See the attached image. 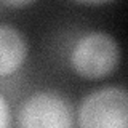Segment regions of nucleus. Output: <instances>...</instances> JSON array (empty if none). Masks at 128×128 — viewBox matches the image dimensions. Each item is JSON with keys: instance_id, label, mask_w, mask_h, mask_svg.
<instances>
[{"instance_id": "obj_1", "label": "nucleus", "mask_w": 128, "mask_h": 128, "mask_svg": "<svg viewBox=\"0 0 128 128\" xmlns=\"http://www.w3.org/2000/svg\"><path fill=\"white\" fill-rule=\"evenodd\" d=\"M70 67L86 80H99L118 67L120 46L110 34L93 30L82 35L70 50Z\"/></svg>"}, {"instance_id": "obj_2", "label": "nucleus", "mask_w": 128, "mask_h": 128, "mask_svg": "<svg viewBox=\"0 0 128 128\" xmlns=\"http://www.w3.org/2000/svg\"><path fill=\"white\" fill-rule=\"evenodd\" d=\"M78 128H128V94L122 86L91 91L78 106Z\"/></svg>"}, {"instance_id": "obj_3", "label": "nucleus", "mask_w": 128, "mask_h": 128, "mask_svg": "<svg viewBox=\"0 0 128 128\" xmlns=\"http://www.w3.org/2000/svg\"><path fill=\"white\" fill-rule=\"evenodd\" d=\"M18 128H74V112L59 93L37 91L19 107Z\"/></svg>"}, {"instance_id": "obj_4", "label": "nucleus", "mask_w": 128, "mask_h": 128, "mask_svg": "<svg viewBox=\"0 0 128 128\" xmlns=\"http://www.w3.org/2000/svg\"><path fill=\"white\" fill-rule=\"evenodd\" d=\"M27 51L26 35L14 26L0 24V77L13 75L21 69Z\"/></svg>"}, {"instance_id": "obj_5", "label": "nucleus", "mask_w": 128, "mask_h": 128, "mask_svg": "<svg viewBox=\"0 0 128 128\" xmlns=\"http://www.w3.org/2000/svg\"><path fill=\"white\" fill-rule=\"evenodd\" d=\"M0 128H11V110L6 98L0 93Z\"/></svg>"}, {"instance_id": "obj_6", "label": "nucleus", "mask_w": 128, "mask_h": 128, "mask_svg": "<svg viewBox=\"0 0 128 128\" xmlns=\"http://www.w3.org/2000/svg\"><path fill=\"white\" fill-rule=\"evenodd\" d=\"M3 5L11 6V8H26V6L34 5V2L32 0H13V2H3Z\"/></svg>"}, {"instance_id": "obj_7", "label": "nucleus", "mask_w": 128, "mask_h": 128, "mask_svg": "<svg viewBox=\"0 0 128 128\" xmlns=\"http://www.w3.org/2000/svg\"><path fill=\"white\" fill-rule=\"evenodd\" d=\"M85 5H102L104 2H83Z\"/></svg>"}]
</instances>
